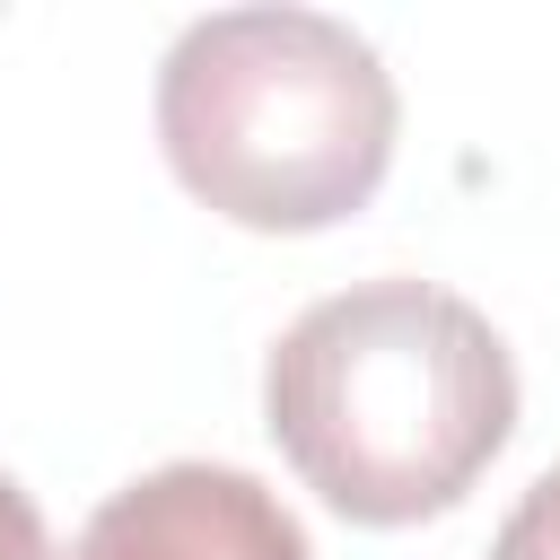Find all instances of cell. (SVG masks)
<instances>
[{"label":"cell","instance_id":"1","mask_svg":"<svg viewBox=\"0 0 560 560\" xmlns=\"http://www.w3.org/2000/svg\"><path fill=\"white\" fill-rule=\"evenodd\" d=\"M262 420L289 472L350 525L446 516L516 429V359L438 280L315 298L262 359Z\"/></svg>","mask_w":560,"mask_h":560},{"label":"cell","instance_id":"2","mask_svg":"<svg viewBox=\"0 0 560 560\" xmlns=\"http://www.w3.org/2000/svg\"><path fill=\"white\" fill-rule=\"evenodd\" d=\"M394 70L324 9H210L158 61V149L192 201L262 236H315L394 166Z\"/></svg>","mask_w":560,"mask_h":560},{"label":"cell","instance_id":"3","mask_svg":"<svg viewBox=\"0 0 560 560\" xmlns=\"http://www.w3.org/2000/svg\"><path fill=\"white\" fill-rule=\"evenodd\" d=\"M61 560H315L306 525L236 464H158L122 481Z\"/></svg>","mask_w":560,"mask_h":560},{"label":"cell","instance_id":"4","mask_svg":"<svg viewBox=\"0 0 560 560\" xmlns=\"http://www.w3.org/2000/svg\"><path fill=\"white\" fill-rule=\"evenodd\" d=\"M490 560H560V464H551V472H534V490L508 508V525H499Z\"/></svg>","mask_w":560,"mask_h":560},{"label":"cell","instance_id":"5","mask_svg":"<svg viewBox=\"0 0 560 560\" xmlns=\"http://www.w3.org/2000/svg\"><path fill=\"white\" fill-rule=\"evenodd\" d=\"M0 560H52V542H44V516H35V499L0 472Z\"/></svg>","mask_w":560,"mask_h":560}]
</instances>
